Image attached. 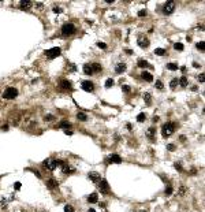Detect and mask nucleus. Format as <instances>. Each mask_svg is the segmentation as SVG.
Masks as SVG:
<instances>
[{
  "label": "nucleus",
  "mask_w": 205,
  "mask_h": 212,
  "mask_svg": "<svg viewBox=\"0 0 205 212\" xmlns=\"http://www.w3.org/2000/svg\"><path fill=\"white\" fill-rule=\"evenodd\" d=\"M174 130H175V124L172 123V122H167V123L163 126L162 132H163L164 137H168V136H171L172 133H174Z\"/></svg>",
  "instance_id": "f257e3e1"
},
{
  "label": "nucleus",
  "mask_w": 205,
  "mask_h": 212,
  "mask_svg": "<svg viewBox=\"0 0 205 212\" xmlns=\"http://www.w3.org/2000/svg\"><path fill=\"white\" fill-rule=\"evenodd\" d=\"M16 96H18V89L15 88H7L3 92V98H7V100H11V98L16 97Z\"/></svg>",
  "instance_id": "f03ea898"
},
{
  "label": "nucleus",
  "mask_w": 205,
  "mask_h": 212,
  "mask_svg": "<svg viewBox=\"0 0 205 212\" xmlns=\"http://www.w3.org/2000/svg\"><path fill=\"white\" fill-rule=\"evenodd\" d=\"M75 32V26L72 24H64L62 26V34L63 36H71Z\"/></svg>",
  "instance_id": "7ed1b4c3"
},
{
  "label": "nucleus",
  "mask_w": 205,
  "mask_h": 212,
  "mask_svg": "<svg viewBox=\"0 0 205 212\" xmlns=\"http://www.w3.org/2000/svg\"><path fill=\"white\" fill-rule=\"evenodd\" d=\"M60 48L59 47H55V48H51L48 49V51H45V56L48 58V59H55V58H58L60 55Z\"/></svg>",
  "instance_id": "20e7f679"
},
{
  "label": "nucleus",
  "mask_w": 205,
  "mask_h": 212,
  "mask_svg": "<svg viewBox=\"0 0 205 212\" xmlns=\"http://www.w3.org/2000/svg\"><path fill=\"white\" fill-rule=\"evenodd\" d=\"M175 2L174 0H170V2H167L166 4H164V14H167V15H170V14L174 12L175 10Z\"/></svg>",
  "instance_id": "39448f33"
},
{
  "label": "nucleus",
  "mask_w": 205,
  "mask_h": 212,
  "mask_svg": "<svg viewBox=\"0 0 205 212\" xmlns=\"http://www.w3.org/2000/svg\"><path fill=\"white\" fill-rule=\"evenodd\" d=\"M44 166H45L48 170L55 171L58 167V160H55V159H46V160H44Z\"/></svg>",
  "instance_id": "423d86ee"
},
{
  "label": "nucleus",
  "mask_w": 205,
  "mask_h": 212,
  "mask_svg": "<svg viewBox=\"0 0 205 212\" xmlns=\"http://www.w3.org/2000/svg\"><path fill=\"white\" fill-rule=\"evenodd\" d=\"M98 189H100L102 194H110V185H108V182L105 179H101L98 182Z\"/></svg>",
  "instance_id": "0eeeda50"
},
{
  "label": "nucleus",
  "mask_w": 205,
  "mask_h": 212,
  "mask_svg": "<svg viewBox=\"0 0 205 212\" xmlns=\"http://www.w3.org/2000/svg\"><path fill=\"white\" fill-rule=\"evenodd\" d=\"M89 179L93 182V184H98V182L101 181V176H100V174L98 172H96V171H92V172H89Z\"/></svg>",
  "instance_id": "6e6552de"
},
{
  "label": "nucleus",
  "mask_w": 205,
  "mask_h": 212,
  "mask_svg": "<svg viewBox=\"0 0 205 212\" xmlns=\"http://www.w3.org/2000/svg\"><path fill=\"white\" fill-rule=\"evenodd\" d=\"M32 6H33V3L30 0H20V3H19L20 10H29V8H32Z\"/></svg>",
  "instance_id": "1a4fd4ad"
},
{
  "label": "nucleus",
  "mask_w": 205,
  "mask_h": 212,
  "mask_svg": "<svg viewBox=\"0 0 205 212\" xmlns=\"http://www.w3.org/2000/svg\"><path fill=\"white\" fill-rule=\"evenodd\" d=\"M93 88H94V86H93V84L90 82V81H84V82H82V89H84L85 92H90V93H92Z\"/></svg>",
  "instance_id": "9d476101"
},
{
  "label": "nucleus",
  "mask_w": 205,
  "mask_h": 212,
  "mask_svg": "<svg viewBox=\"0 0 205 212\" xmlns=\"http://www.w3.org/2000/svg\"><path fill=\"white\" fill-rule=\"evenodd\" d=\"M108 163H122V158L119 155H116V153H112V155H110V160H108Z\"/></svg>",
  "instance_id": "9b49d317"
},
{
  "label": "nucleus",
  "mask_w": 205,
  "mask_h": 212,
  "mask_svg": "<svg viewBox=\"0 0 205 212\" xmlns=\"http://www.w3.org/2000/svg\"><path fill=\"white\" fill-rule=\"evenodd\" d=\"M59 85H60L62 89H64V90H70V89H71V82H68L67 80H60Z\"/></svg>",
  "instance_id": "f8f14e48"
},
{
  "label": "nucleus",
  "mask_w": 205,
  "mask_h": 212,
  "mask_svg": "<svg viewBox=\"0 0 205 212\" xmlns=\"http://www.w3.org/2000/svg\"><path fill=\"white\" fill-rule=\"evenodd\" d=\"M138 45L141 48H148L149 47V40L145 38V37H140L138 38Z\"/></svg>",
  "instance_id": "ddd939ff"
},
{
  "label": "nucleus",
  "mask_w": 205,
  "mask_h": 212,
  "mask_svg": "<svg viewBox=\"0 0 205 212\" xmlns=\"http://www.w3.org/2000/svg\"><path fill=\"white\" fill-rule=\"evenodd\" d=\"M46 186H48L49 189H56L58 186H59V184H58L56 179L51 178V179H48V181H46Z\"/></svg>",
  "instance_id": "4468645a"
},
{
  "label": "nucleus",
  "mask_w": 205,
  "mask_h": 212,
  "mask_svg": "<svg viewBox=\"0 0 205 212\" xmlns=\"http://www.w3.org/2000/svg\"><path fill=\"white\" fill-rule=\"evenodd\" d=\"M62 170H63L64 174H72L75 171L74 167H71L70 164H63V166H62Z\"/></svg>",
  "instance_id": "2eb2a0df"
},
{
  "label": "nucleus",
  "mask_w": 205,
  "mask_h": 212,
  "mask_svg": "<svg viewBox=\"0 0 205 212\" xmlns=\"http://www.w3.org/2000/svg\"><path fill=\"white\" fill-rule=\"evenodd\" d=\"M141 77H142V80L146 81V82H152V81H153V75H152L150 72H148V71H144L141 74Z\"/></svg>",
  "instance_id": "dca6fc26"
},
{
  "label": "nucleus",
  "mask_w": 205,
  "mask_h": 212,
  "mask_svg": "<svg viewBox=\"0 0 205 212\" xmlns=\"http://www.w3.org/2000/svg\"><path fill=\"white\" fill-rule=\"evenodd\" d=\"M90 68H92V72H100L102 70L101 64H98V63H93V64H90Z\"/></svg>",
  "instance_id": "f3484780"
},
{
  "label": "nucleus",
  "mask_w": 205,
  "mask_h": 212,
  "mask_svg": "<svg viewBox=\"0 0 205 212\" xmlns=\"http://www.w3.org/2000/svg\"><path fill=\"white\" fill-rule=\"evenodd\" d=\"M126 70V64L124 63H119V64H116V67H115V71L118 72V74H122L123 71Z\"/></svg>",
  "instance_id": "a211bd4d"
},
{
  "label": "nucleus",
  "mask_w": 205,
  "mask_h": 212,
  "mask_svg": "<svg viewBox=\"0 0 205 212\" xmlns=\"http://www.w3.org/2000/svg\"><path fill=\"white\" fill-rule=\"evenodd\" d=\"M88 201L92 202V204H93V202H97L98 201V194L97 193H92L89 197H88Z\"/></svg>",
  "instance_id": "6ab92c4d"
},
{
  "label": "nucleus",
  "mask_w": 205,
  "mask_h": 212,
  "mask_svg": "<svg viewBox=\"0 0 205 212\" xmlns=\"http://www.w3.org/2000/svg\"><path fill=\"white\" fill-rule=\"evenodd\" d=\"M178 84H179L182 88H186L187 85H189V81H187V78L186 77H180L179 78V81H178Z\"/></svg>",
  "instance_id": "aec40b11"
},
{
  "label": "nucleus",
  "mask_w": 205,
  "mask_h": 212,
  "mask_svg": "<svg viewBox=\"0 0 205 212\" xmlns=\"http://www.w3.org/2000/svg\"><path fill=\"white\" fill-rule=\"evenodd\" d=\"M138 67H141V68H145V67H150V64H149L146 60H144V59H140L138 60Z\"/></svg>",
  "instance_id": "412c9836"
},
{
  "label": "nucleus",
  "mask_w": 205,
  "mask_h": 212,
  "mask_svg": "<svg viewBox=\"0 0 205 212\" xmlns=\"http://www.w3.org/2000/svg\"><path fill=\"white\" fill-rule=\"evenodd\" d=\"M146 136H148V138L153 140V138H154V127H149V129H148V133H146Z\"/></svg>",
  "instance_id": "4be33fe9"
},
{
  "label": "nucleus",
  "mask_w": 205,
  "mask_h": 212,
  "mask_svg": "<svg viewBox=\"0 0 205 212\" xmlns=\"http://www.w3.org/2000/svg\"><path fill=\"white\" fill-rule=\"evenodd\" d=\"M168 70H171V71H175V70H178V64H175V63H167V66H166Z\"/></svg>",
  "instance_id": "5701e85b"
},
{
  "label": "nucleus",
  "mask_w": 205,
  "mask_h": 212,
  "mask_svg": "<svg viewBox=\"0 0 205 212\" xmlns=\"http://www.w3.org/2000/svg\"><path fill=\"white\" fill-rule=\"evenodd\" d=\"M115 85V81L112 80V78H108L107 81H105V88H111V86Z\"/></svg>",
  "instance_id": "b1692460"
},
{
  "label": "nucleus",
  "mask_w": 205,
  "mask_h": 212,
  "mask_svg": "<svg viewBox=\"0 0 205 212\" xmlns=\"http://www.w3.org/2000/svg\"><path fill=\"white\" fill-rule=\"evenodd\" d=\"M84 72L86 75H90L92 74V68H90V64H85L84 66Z\"/></svg>",
  "instance_id": "393cba45"
},
{
  "label": "nucleus",
  "mask_w": 205,
  "mask_h": 212,
  "mask_svg": "<svg viewBox=\"0 0 205 212\" xmlns=\"http://www.w3.org/2000/svg\"><path fill=\"white\" fill-rule=\"evenodd\" d=\"M154 86H156V88L159 89V90H163V89H164V84H163V82H162V81H160V80H157V81H156V84H154Z\"/></svg>",
  "instance_id": "a878e982"
},
{
  "label": "nucleus",
  "mask_w": 205,
  "mask_h": 212,
  "mask_svg": "<svg viewBox=\"0 0 205 212\" xmlns=\"http://www.w3.org/2000/svg\"><path fill=\"white\" fill-rule=\"evenodd\" d=\"M71 126V124L68 123L67 120H62V123H60V127L62 129H66V130H68V127Z\"/></svg>",
  "instance_id": "bb28decb"
},
{
  "label": "nucleus",
  "mask_w": 205,
  "mask_h": 212,
  "mask_svg": "<svg viewBox=\"0 0 205 212\" xmlns=\"http://www.w3.org/2000/svg\"><path fill=\"white\" fill-rule=\"evenodd\" d=\"M77 118L80 119V120H86V119H88L86 114H84V112H78V114H77Z\"/></svg>",
  "instance_id": "cd10ccee"
},
{
  "label": "nucleus",
  "mask_w": 205,
  "mask_h": 212,
  "mask_svg": "<svg viewBox=\"0 0 205 212\" xmlns=\"http://www.w3.org/2000/svg\"><path fill=\"white\" fill-rule=\"evenodd\" d=\"M144 100L146 101V104H150V100H152L150 93H145V94H144Z\"/></svg>",
  "instance_id": "c85d7f7f"
},
{
  "label": "nucleus",
  "mask_w": 205,
  "mask_h": 212,
  "mask_svg": "<svg viewBox=\"0 0 205 212\" xmlns=\"http://www.w3.org/2000/svg\"><path fill=\"white\" fill-rule=\"evenodd\" d=\"M154 54H156V55H160V56H162V55L166 54V49H163V48H156V49H154Z\"/></svg>",
  "instance_id": "c756f323"
},
{
  "label": "nucleus",
  "mask_w": 205,
  "mask_h": 212,
  "mask_svg": "<svg viewBox=\"0 0 205 212\" xmlns=\"http://www.w3.org/2000/svg\"><path fill=\"white\" fill-rule=\"evenodd\" d=\"M176 85H178V78H174V80L170 82V86H171L172 89H175V88H176Z\"/></svg>",
  "instance_id": "7c9ffc66"
},
{
  "label": "nucleus",
  "mask_w": 205,
  "mask_h": 212,
  "mask_svg": "<svg viewBox=\"0 0 205 212\" xmlns=\"http://www.w3.org/2000/svg\"><path fill=\"white\" fill-rule=\"evenodd\" d=\"M145 120V114L141 112V114H138V116H137V122H144Z\"/></svg>",
  "instance_id": "2f4dec72"
},
{
  "label": "nucleus",
  "mask_w": 205,
  "mask_h": 212,
  "mask_svg": "<svg viewBox=\"0 0 205 212\" xmlns=\"http://www.w3.org/2000/svg\"><path fill=\"white\" fill-rule=\"evenodd\" d=\"M174 48L176 49V51H182V49H183V44H180V42H176V44L174 45Z\"/></svg>",
  "instance_id": "473e14b6"
},
{
  "label": "nucleus",
  "mask_w": 205,
  "mask_h": 212,
  "mask_svg": "<svg viewBox=\"0 0 205 212\" xmlns=\"http://www.w3.org/2000/svg\"><path fill=\"white\" fill-rule=\"evenodd\" d=\"M171 193H172V186H171V185H168V186L166 188V196H170Z\"/></svg>",
  "instance_id": "72a5a7b5"
},
{
  "label": "nucleus",
  "mask_w": 205,
  "mask_h": 212,
  "mask_svg": "<svg viewBox=\"0 0 205 212\" xmlns=\"http://www.w3.org/2000/svg\"><path fill=\"white\" fill-rule=\"evenodd\" d=\"M64 212H74V207H71V205H66V207H64Z\"/></svg>",
  "instance_id": "f704fd0d"
},
{
  "label": "nucleus",
  "mask_w": 205,
  "mask_h": 212,
  "mask_svg": "<svg viewBox=\"0 0 205 212\" xmlns=\"http://www.w3.org/2000/svg\"><path fill=\"white\" fill-rule=\"evenodd\" d=\"M97 47H98V48H101V49H105V48H107V44H105V42L98 41V42H97Z\"/></svg>",
  "instance_id": "c9c22d12"
},
{
  "label": "nucleus",
  "mask_w": 205,
  "mask_h": 212,
  "mask_svg": "<svg viewBox=\"0 0 205 212\" xmlns=\"http://www.w3.org/2000/svg\"><path fill=\"white\" fill-rule=\"evenodd\" d=\"M122 89H123V92H124V93H128V92H130V86H128V85H123Z\"/></svg>",
  "instance_id": "e433bc0d"
},
{
  "label": "nucleus",
  "mask_w": 205,
  "mask_h": 212,
  "mask_svg": "<svg viewBox=\"0 0 205 212\" xmlns=\"http://www.w3.org/2000/svg\"><path fill=\"white\" fill-rule=\"evenodd\" d=\"M204 41H200V42H198V44H197V48L198 49H200V51H204Z\"/></svg>",
  "instance_id": "4c0bfd02"
},
{
  "label": "nucleus",
  "mask_w": 205,
  "mask_h": 212,
  "mask_svg": "<svg viewBox=\"0 0 205 212\" xmlns=\"http://www.w3.org/2000/svg\"><path fill=\"white\" fill-rule=\"evenodd\" d=\"M175 148H176V146H175L174 144H168V145H167V149L171 150V152H172V150H175Z\"/></svg>",
  "instance_id": "58836bf2"
},
{
  "label": "nucleus",
  "mask_w": 205,
  "mask_h": 212,
  "mask_svg": "<svg viewBox=\"0 0 205 212\" xmlns=\"http://www.w3.org/2000/svg\"><path fill=\"white\" fill-rule=\"evenodd\" d=\"M198 81H200V82H204L205 81V74L204 72H201V74L198 75Z\"/></svg>",
  "instance_id": "ea45409f"
},
{
  "label": "nucleus",
  "mask_w": 205,
  "mask_h": 212,
  "mask_svg": "<svg viewBox=\"0 0 205 212\" xmlns=\"http://www.w3.org/2000/svg\"><path fill=\"white\" fill-rule=\"evenodd\" d=\"M174 166H175V168H176L178 171H182V170H183V168H182V164H180V163H175Z\"/></svg>",
  "instance_id": "a19ab883"
},
{
  "label": "nucleus",
  "mask_w": 205,
  "mask_h": 212,
  "mask_svg": "<svg viewBox=\"0 0 205 212\" xmlns=\"http://www.w3.org/2000/svg\"><path fill=\"white\" fill-rule=\"evenodd\" d=\"M184 192H186V186H180V189H179V196H182Z\"/></svg>",
  "instance_id": "79ce46f5"
},
{
  "label": "nucleus",
  "mask_w": 205,
  "mask_h": 212,
  "mask_svg": "<svg viewBox=\"0 0 205 212\" xmlns=\"http://www.w3.org/2000/svg\"><path fill=\"white\" fill-rule=\"evenodd\" d=\"M145 15H146V10H141L138 12V16H145Z\"/></svg>",
  "instance_id": "37998d69"
},
{
  "label": "nucleus",
  "mask_w": 205,
  "mask_h": 212,
  "mask_svg": "<svg viewBox=\"0 0 205 212\" xmlns=\"http://www.w3.org/2000/svg\"><path fill=\"white\" fill-rule=\"evenodd\" d=\"M54 11H55L56 14H60V12H62V8H60V7H54Z\"/></svg>",
  "instance_id": "c03bdc74"
},
{
  "label": "nucleus",
  "mask_w": 205,
  "mask_h": 212,
  "mask_svg": "<svg viewBox=\"0 0 205 212\" xmlns=\"http://www.w3.org/2000/svg\"><path fill=\"white\" fill-rule=\"evenodd\" d=\"M14 186H15V188H14L15 190H19V189H20V182H15V185H14Z\"/></svg>",
  "instance_id": "a18cd8bd"
},
{
  "label": "nucleus",
  "mask_w": 205,
  "mask_h": 212,
  "mask_svg": "<svg viewBox=\"0 0 205 212\" xmlns=\"http://www.w3.org/2000/svg\"><path fill=\"white\" fill-rule=\"evenodd\" d=\"M45 119H48V120H52V119H54V116H52V115H46Z\"/></svg>",
  "instance_id": "49530a36"
},
{
  "label": "nucleus",
  "mask_w": 205,
  "mask_h": 212,
  "mask_svg": "<svg viewBox=\"0 0 205 212\" xmlns=\"http://www.w3.org/2000/svg\"><path fill=\"white\" fill-rule=\"evenodd\" d=\"M64 133H66L67 136H72V132H70V130H66V132H64Z\"/></svg>",
  "instance_id": "de8ad7c7"
},
{
  "label": "nucleus",
  "mask_w": 205,
  "mask_h": 212,
  "mask_svg": "<svg viewBox=\"0 0 205 212\" xmlns=\"http://www.w3.org/2000/svg\"><path fill=\"white\" fill-rule=\"evenodd\" d=\"M105 3H108V4H111V3H114V0H104Z\"/></svg>",
  "instance_id": "09e8293b"
},
{
  "label": "nucleus",
  "mask_w": 205,
  "mask_h": 212,
  "mask_svg": "<svg viewBox=\"0 0 205 212\" xmlns=\"http://www.w3.org/2000/svg\"><path fill=\"white\" fill-rule=\"evenodd\" d=\"M126 52H127L128 55H131V54H133V51H131V49H126Z\"/></svg>",
  "instance_id": "8fccbe9b"
},
{
  "label": "nucleus",
  "mask_w": 205,
  "mask_h": 212,
  "mask_svg": "<svg viewBox=\"0 0 205 212\" xmlns=\"http://www.w3.org/2000/svg\"><path fill=\"white\" fill-rule=\"evenodd\" d=\"M88 212H96V211H94V210H92V208H90V210L88 211Z\"/></svg>",
  "instance_id": "3c124183"
},
{
  "label": "nucleus",
  "mask_w": 205,
  "mask_h": 212,
  "mask_svg": "<svg viewBox=\"0 0 205 212\" xmlns=\"http://www.w3.org/2000/svg\"><path fill=\"white\" fill-rule=\"evenodd\" d=\"M142 212H144V211H142Z\"/></svg>",
  "instance_id": "603ef678"
}]
</instances>
